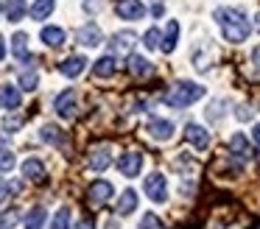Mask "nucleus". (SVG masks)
<instances>
[{"mask_svg":"<svg viewBox=\"0 0 260 229\" xmlns=\"http://www.w3.org/2000/svg\"><path fill=\"white\" fill-rule=\"evenodd\" d=\"M215 20H218L221 25V34H224L226 42H246L249 31H252V25H249L246 14L238 9H215Z\"/></svg>","mask_w":260,"mask_h":229,"instance_id":"obj_1","label":"nucleus"},{"mask_svg":"<svg viewBox=\"0 0 260 229\" xmlns=\"http://www.w3.org/2000/svg\"><path fill=\"white\" fill-rule=\"evenodd\" d=\"M202 95H204V87H199V84H193V81H179V84L171 87L168 95H165V104L174 106V109H185V106L196 104Z\"/></svg>","mask_w":260,"mask_h":229,"instance_id":"obj_2","label":"nucleus"},{"mask_svg":"<svg viewBox=\"0 0 260 229\" xmlns=\"http://www.w3.org/2000/svg\"><path fill=\"white\" fill-rule=\"evenodd\" d=\"M146 195L151 201H157V204L168 201V184H165L162 173H151V176H146Z\"/></svg>","mask_w":260,"mask_h":229,"instance_id":"obj_3","label":"nucleus"},{"mask_svg":"<svg viewBox=\"0 0 260 229\" xmlns=\"http://www.w3.org/2000/svg\"><path fill=\"white\" fill-rule=\"evenodd\" d=\"M112 193H115V187L109 182H104V179H95V182L87 187V199H90V204L92 207H101V204H107L109 199H112Z\"/></svg>","mask_w":260,"mask_h":229,"instance_id":"obj_4","label":"nucleus"},{"mask_svg":"<svg viewBox=\"0 0 260 229\" xmlns=\"http://www.w3.org/2000/svg\"><path fill=\"white\" fill-rule=\"evenodd\" d=\"M115 14L120 17V20H143V14H146V9H143L140 0H118V6H115Z\"/></svg>","mask_w":260,"mask_h":229,"instance_id":"obj_5","label":"nucleus"},{"mask_svg":"<svg viewBox=\"0 0 260 229\" xmlns=\"http://www.w3.org/2000/svg\"><path fill=\"white\" fill-rule=\"evenodd\" d=\"M135 42H137V37H135L132 31H120V34H112V39H109V48H112V53L129 56L132 50H135Z\"/></svg>","mask_w":260,"mask_h":229,"instance_id":"obj_6","label":"nucleus"},{"mask_svg":"<svg viewBox=\"0 0 260 229\" xmlns=\"http://www.w3.org/2000/svg\"><path fill=\"white\" fill-rule=\"evenodd\" d=\"M140 168H143V154L140 151H126V154L118 159V171L123 173V176H137Z\"/></svg>","mask_w":260,"mask_h":229,"instance_id":"obj_7","label":"nucleus"},{"mask_svg":"<svg viewBox=\"0 0 260 229\" xmlns=\"http://www.w3.org/2000/svg\"><path fill=\"white\" fill-rule=\"evenodd\" d=\"M53 109H56L59 115L64 117V120L76 117V92H73V89H64V92H59L56 101H53Z\"/></svg>","mask_w":260,"mask_h":229,"instance_id":"obj_8","label":"nucleus"},{"mask_svg":"<svg viewBox=\"0 0 260 229\" xmlns=\"http://www.w3.org/2000/svg\"><path fill=\"white\" fill-rule=\"evenodd\" d=\"M109 162H112V151H109V145H101V148L90 151V156H87V165H90V171H95V173L107 171Z\"/></svg>","mask_w":260,"mask_h":229,"instance_id":"obj_9","label":"nucleus"},{"mask_svg":"<svg viewBox=\"0 0 260 229\" xmlns=\"http://www.w3.org/2000/svg\"><path fill=\"white\" fill-rule=\"evenodd\" d=\"M185 140L190 145H196L199 151H204L210 145V134H207V128H202L199 123H187L185 126Z\"/></svg>","mask_w":260,"mask_h":229,"instance_id":"obj_10","label":"nucleus"},{"mask_svg":"<svg viewBox=\"0 0 260 229\" xmlns=\"http://www.w3.org/2000/svg\"><path fill=\"white\" fill-rule=\"evenodd\" d=\"M40 39L48 45V48H59V45L68 42V34H64V28H59V25H48V28H42Z\"/></svg>","mask_w":260,"mask_h":229,"instance_id":"obj_11","label":"nucleus"},{"mask_svg":"<svg viewBox=\"0 0 260 229\" xmlns=\"http://www.w3.org/2000/svg\"><path fill=\"white\" fill-rule=\"evenodd\" d=\"M0 106L3 109H17L20 106V89L12 84H0Z\"/></svg>","mask_w":260,"mask_h":229,"instance_id":"obj_12","label":"nucleus"},{"mask_svg":"<svg viewBox=\"0 0 260 229\" xmlns=\"http://www.w3.org/2000/svg\"><path fill=\"white\" fill-rule=\"evenodd\" d=\"M79 42L84 45V48H95V45H101V28H98L95 22L79 28Z\"/></svg>","mask_w":260,"mask_h":229,"instance_id":"obj_13","label":"nucleus"},{"mask_svg":"<svg viewBox=\"0 0 260 229\" xmlns=\"http://www.w3.org/2000/svg\"><path fill=\"white\" fill-rule=\"evenodd\" d=\"M115 210H118V215H132V212L137 210V193L135 190H123L118 204H115Z\"/></svg>","mask_w":260,"mask_h":229,"instance_id":"obj_14","label":"nucleus"},{"mask_svg":"<svg viewBox=\"0 0 260 229\" xmlns=\"http://www.w3.org/2000/svg\"><path fill=\"white\" fill-rule=\"evenodd\" d=\"M148 134L154 140H171L174 137V123L171 120H151L148 123Z\"/></svg>","mask_w":260,"mask_h":229,"instance_id":"obj_15","label":"nucleus"},{"mask_svg":"<svg viewBox=\"0 0 260 229\" xmlns=\"http://www.w3.org/2000/svg\"><path fill=\"white\" fill-rule=\"evenodd\" d=\"M84 67H87V59H84V56H70V59L62 61V73H64L68 78L81 76V73H84Z\"/></svg>","mask_w":260,"mask_h":229,"instance_id":"obj_16","label":"nucleus"},{"mask_svg":"<svg viewBox=\"0 0 260 229\" xmlns=\"http://www.w3.org/2000/svg\"><path fill=\"white\" fill-rule=\"evenodd\" d=\"M129 73H132V76H140V78H143V76H151L154 67H151V61H148V59L129 53Z\"/></svg>","mask_w":260,"mask_h":229,"instance_id":"obj_17","label":"nucleus"},{"mask_svg":"<svg viewBox=\"0 0 260 229\" xmlns=\"http://www.w3.org/2000/svg\"><path fill=\"white\" fill-rule=\"evenodd\" d=\"M176 42H179V22L171 20V22H168V28H165V39L159 42V48H162L165 53H174Z\"/></svg>","mask_w":260,"mask_h":229,"instance_id":"obj_18","label":"nucleus"},{"mask_svg":"<svg viewBox=\"0 0 260 229\" xmlns=\"http://www.w3.org/2000/svg\"><path fill=\"white\" fill-rule=\"evenodd\" d=\"M23 173L31 182H45V165L40 159H25L23 162Z\"/></svg>","mask_w":260,"mask_h":229,"instance_id":"obj_19","label":"nucleus"},{"mask_svg":"<svg viewBox=\"0 0 260 229\" xmlns=\"http://www.w3.org/2000/svg\"><path fill=\"white\" fill-rule=\"evenodd\" d=\"M12 50H14V56H17V59L31 61V56H28V37H25L23 31L14 34V39H12Z\"/></svg>","mask_w":260,"mask_h":229,"instance_id":"obj_20","label":"nucleus"},{"mask_svg":"<svg viewBox=\"0 0 260 229\" xmlns=\"http://www.w3.org/2000/svg\"><path fill=\"white\" fill-rule=\"evenodd\" d=\"M40 137L45 140V143H53V145H64V134L59 132V126H53V123H45V126L40 128Z\"/></svg>","mask_w":260,"mask_h":229,"instance_id":"obj_21","label":"nucleus"},{"mask_svg":"<svg viewBox=\"0 0 260 229\" xmlns=\"http://www.w3.org/2000/svg\"><path fill=\"white\" fill-rule=\"evenodd\" d=\"M230 148H232V154H235V156H241V159H246V156L252 154V148H249V140L243 137V134H232Z\"/></svg>","mask_w":260,"mask_h":229,"instance_id":"obj_22","label":"nucleus"},{"mask_svg":"<svg viewBox=\"0 0 260 229\" xmlns=\"http://www.w3.org/2000/svg\"><path fill=\"white\" fill-rule=\"evenodd\" d=\"M45 210L42 207H31L28 215H25V229H42L45 226Z\"/></svg>","mask_w":260,"mask_h":229,"instance_id":"obj_23","label":"nucleus"},{"mask_svg":"<svg viewBox=\"0 0 260 229\" xmlns=\"http://www.w3.org/2000/svg\"><path fill=\"white\" fill-rule=\"evenodd\" d=\"M92 73H95L98 78H109L115 73V59L112 56H101V59L95 61V67H92Z\"/></svg>","mask_w":260,"mask_h":229,"instance_id":"obj_24","label":"nucleus"},{"mask_svg":"<svg viewBox=\"0 0 260 229\" xmlns=\"http://www.w3.org/2000/svg\"><path fill=\"white\" fill-rule=\"evenodd\" d=\"M53 11V0H34V6H31V17L34 20H48Z\"/></svg>","mask_w":260,"mask_h":229,"instance_id":"obj_25","label":"nucleus"},{"mask_svg":"<svg viewBox=\"0 0 260 229\" xmlns=\"http://www.w3.org/2000/svg\"><path fill=\"white\" fill-rule=\"evenodd\" d=\"M25 14V0H9L6 3V17L9 22H20Z\"/></svg>","mask_w":260,"mask_h":229,"instance_id":"obj_26","label":"nucleus"},{"mask_svg":"<svg viewBox=\"0 0 260 229\" xmlns=\"http://www.w3.org/2000/svg\"><path fill=\"white\" fill-rule=\"evenodd\" d=\"M20 221V210H6L0 212V229H14Z\"/></svg>","mask_w":260,"mask_h":229,"instance_id":"obj_27","label":"nucleus"},{"mask_svg":"<svg viewBox=\"0 0 260 229\" xmlns=\"http://www.w3.org/2000/svg\"><path fill=\"white\" fill-rule=\"evenodd\" d=\"M51 229H70V210H68V207H62V210L53 215Z\"/></svg>","mask_w":260,"mask_h":229,"instance_id":"obj_28","label":"nucleus"},{"mask_svg":"<svg viewBox=\"0 0 260 229\" xmlns=\"http://www.w3.org/2000/svg\"><path fill=\"white\" fill-rule=\"evenodd\" d=\"M37 84H40V76H37V70H25V73H20V87L23 89H37Z\"/></svg>","mask_w":260,"mask_h":229,"instance_id":"obj_29","label":"nucleus"},{"mask_svg":"<svg viewBox=\"0 0 260 229\" xmlns=\"http://www.w3.org/2000/svg\"><path fill=\"white\" fill-rule=\"evenodd\" d=\"M159 42H162L159 31H157V28H148V31H146V37H143V45H146L148 50H154V48H159Z\"/></svg>","mask_w":260,"mask_h":229,"instance_id":"obj_30","label":"nucleus"},{"mask_svg":"<svg viewBox=\"0 0 260 229\" xmlns=\"http://www.w3.org/2000/svg\"><path fill=\"white\" fill-rule=\"evenodd\" d=\"M140 229H165V226H162V221H159L154 212H146L143 221H140Z\"/></svg>","mask_w":260,"mask_h":229,"instance_id":"obj_31","label":"nucleus"},{"mask_svg":"<svg viewBox=\"0 0 260 229\" xmlns=\"http://www.w3.org/2000/svg\"><path fill=\"white\" fill-rule=\"evenodd\" d=\"M14 162H17V159H14L12 151H0V171H12Z\"/></svg>","mask_w":260,"mask_h":229,"instance_id":"obj_32","label":"nucleus"},{"mask_svg":"<svg viewBox=\"0 0 260 229\" xmlns=\"http://www.w3.org/2000/svg\"><path fill=\"white\" fill-rule=\"evenodd\" d=\"M17 187H20V184H9L6 179H0V204H3V201H6V199H9V195H12Z\"/></svg>","mask_w":260,"mask_h":229,"instance_id":"obj_33","label":"nucleus"},{"mask_svg":"<svg viewBox=\"0 0 260 229\" xmlns=\"http://www.w3.org/2000/svg\"><path fill=\"white\" fill-rule=\"evenodd\" d=\"M79 229H95V223H92V218H81V221H79Z\"/></svg>","mask_w":260,"mask_h":229,"instance_id":"obj_34","label":"nucleus"},{"mask_svg":"<svg viewBox=\"0 0 260 229\" xmlns=\"http://www.w3.org/2000/svg\"><path fill=\"white\" fill-rule=\"evenodd\" d=\"M238 117H241V120H249V109H246V106H241V109H238Z\"/></svg>","mask_w":260,"mask_h":229,"instance_id":"obj_35","label":"nucleus"},{"mask_svg":"<svg viewBox=\"0 0 260 229\" xmlns=\"http://www.w3.org/2000/svg\"><path fill=\"white\" fill-rule=\"evenodd\" d=\"M252 137H254V143H257V145H260V123H257V126H254V132H252Z\"/></svg>","mask_w":260,"mask_h":229,"instance_id":"obj_36","label":"nucleus"},{"mask_svg":"<svg viewBox=\"0 0 260 229\" xmlns=\"http://www.w3.org/2000/svg\"><path fill=\"white\" fill-rule=\"evenodd\" d=\"M252 61L260 67V48H254V53H252Z\"/></svg>","mask_w":260,"mask_h":229,"instance_id":"obj_37","label":"nucleus"},{"mask_svg":"<svg viewBox=\"0 0 260 229\" xmlns=\"http://www.w3.org/2000/svg\"><path fill=\"white\" fill-rule=\"evenodd\" d=\"M3 56H6V42L0 39V61H3Z\"/></svg>","mask_w":260,"mask_h":229,"instance_id":"obj_38","label":"nucleus"},{"mask_svg":"<svg viewBox=\"0 0 260 229\" xmlns=\"http://www.w3.org/2000/svg\"><path fill=\"white\" fill-rule=\"evenodd\" d=\"M257 31H260V17H257Z\"/></svg>","mask_w":260,"mask_h":229,"instance_id":"obj_39","label":"nucleus"},{"mask_svg":"<svg viewBox=\"0 0 260 229\" xmlns=\"http://www.w3.org/2000/svg\"><path fill=\"white\" fill-rule=\"evenodd\" d=\"M257 229H260V223H257Z\"/></svg>","mask_w":260,"mask_h":229,"instance_id":"obj_40","label":"nucleus"}]
</instances>
